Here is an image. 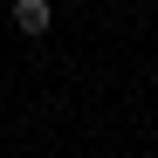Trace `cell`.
Masks as SVG:
<instances>
[{"mask_svg":"<svg viewBox=\"0 0 158 158\" xmlns=\"http://www.w3.org/2000/svg\"><path fill=\"white\" fill-rule=\"evenodd\" d=\"M14 35H28V41L48 35V0H14Z\"/></svg>","mask_w":158,"mask_h":158,"instance_id":"6da1fadb","label":"cell"}]
</instances>
